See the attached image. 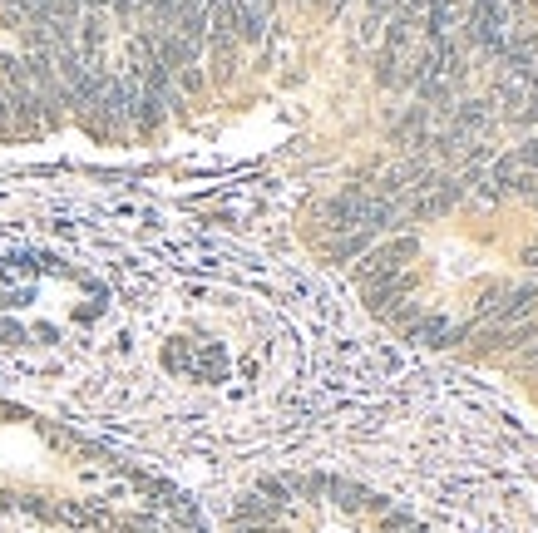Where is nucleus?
<instances>
[{"mask_svg":"<svg viewBox=\"0 0 538 533\" xmlns=\"http://www.w3.org/2000/svg\"><path fill=\"white\" fill-rule=\"evenodd\" d=\"M415 252H420V242H415V237H395V242H385V247L361 252V267H356L361 292H366V287H381V282H395V277H405V262H410Z\"/></svg>","mask_w":538,"mask_h":533,"instance_id":"f257e3e1","label":"nucleus"},{"mask_svg":"<svg viewBox=\"0 0 538 533\" xmlns=\"http://www.w3.org/2000/svg\"><path fill=\"white\" fill-rule=\"evenodd\" d=\"M415 346H430V351H445V346H455L464 341V326L460 321H450V316H420L410 331H405Z\"/></svg>","mask_w":538,"mask_h":533,"instance_id":"f03ea898","label":"nucleus"},{"mask_svg":"<svg viewBox=\"0 0 538 533\" xmlns=\"http://www.w3.org/2000/svg\"><path fill=\"white\" fill-rule=\"evenodd\" d=\"M499 119H524L529 104H534V79L514 75V70H499Z\"/></svg>","mask_w":538,"mask_h":533,"instance_id":"7ed1b4c3","label":"nucleus"},{"mask_svg":"<svg viewBox=\"0 0 538 533\" xmlns=\"http://www.w3.org/2000/svg\"><path fill=\"white\" fill-rule=\"evenodd\" d=\"M232 15H237V40L257 45L272 25V0H232Z\"/></svg>","mask_w":538,"mask_h":533,"instance_id":"20e7f679","label":"nucleus"},{"mask_svg":"<svg viewBox=\"0 0 538 533\" xmlns=\"http://www.w3.org/2000/svg\"><path fill=\"white\" fill-rule=\"evenodd\" d=\"M460 25H464L460 0H430V10H425V30H430V40H455Z\"/></svg>","mask_w":538,"mask_h":533,"instance_id":"39448f33","label":"nucleus"},{"mask_svg":"<svg viewBox=\"0 0 538 533\" xmlns=\"http://www.w3.org/2000/svg\"><path fill=\"white\" fill-rule=\"evenodd\" d=\"M25 134V119H20V99L10 84H0V139H15Z\"/></svg>","mask_w":538,"mask_h":533,"instance_id":"423d86ee","label":"nucleus"},{"mask_svg":"<svg viewBox=\"0 0 538 533\" xmlns=\"http://www.w3.org/2000/svg\"><path fill=\"white\" fill-rule=\"evenodd\" d=\"M371 247V232H351V237H336V247H331V257L341 262V257H361Z\"/></svg>","mask_w":538,"mask_h":533,"instance_id":"0eeeda50","label":"nucleus"},{"mask_svg":"<svg viewBox=\"0 0 538 533\" xmlns=\"http://www.w3.org/2000/svg\"><path fill=\"white\" fill-rule=\"evenodd\" d=\"M203 84H208L203 65H188V70H178V75H173V89H183V94H198Z\"/></svg>","mask_w":538,"mask_h":533,"instance_id":"6e6552de","label":"nucleus"},{"mask_svg":"<svg viewBox=\"0 0 538 533\" xmlns=\"http://www.w3.org/2000/svg\"><path fill=\"white\" fill-rule=\"evenodd\" d=\"M321 5H326V10H341V5H346V0H321Z\"/></svg>","mask_w":538,"mask_h":533,"instance_id":"1a4fd4ad","label":"nucleus"},{"mask_svg":"<svg viewBox=\"0 0 538 533\" xmlns=\"http://www.w3.org/2000/svg\"><path fill=\"white\" fill-rule=\"evenodd\" d=\"M529 366H534V371H538V351H529Z\"/></svg>","mask_w":538,"mask_h":533,"instance_id":"9d476101","label":"nucleus"},{"mask_svg":"<svg viewBox=\"0 0 538 533\" xmlns=\"http://www.w3.org/2000/svg\"><path fill=\"white\" fill-rule=\"evenodd\" d=\"M0 5H5V10H10V5H20V0H0Z\"/></svg>","mask_w":538,"mask_h":533,"instance_id":"9b49d317","label":"nucleus"}]
</instances>
